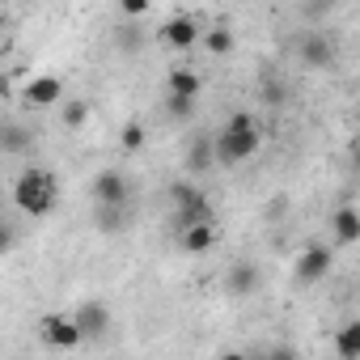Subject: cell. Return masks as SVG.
I'll use <instances>...</instances> for the list:
<instances>
[{"mask_svg":"<svg viewBox=\"0 0 360 360\" xmlns=\"http://www.w3.org/2000/svg\"><path fill=\"white\" fill-rule=\"evenodd\" d=\"M297 51H301V64H305V68H330V64H335V39L322 34V30H309V34L297 43Z\"/></svg>","mask_w":360,"mask_h":360,"instance_id":"277c9868","label":"cell"},{"mask_svg":"<svg viewBox=\"0 0 360 360\" xmlns=\"http://www.w3.org/2000/svg\"><path fill=\"white\" fill-rule=\"evenodd\" d=\"M85 119H89V102H68L64 106V127H85Z\"/></svg>","mask_w":360,"mask_h":360,"instance_id":"44dd1931","label":"cell"},{"mask_svg":"<svg viewBox=\"0 0 360 360\" xmlns=\"http://www.w3.org/2000/svg\"><path fill=\"white\" fill-rule=\"evenodd\" d=\"M0 200H5V191H0Z\"/></svg>","mask_w":360,"mask_h":360,"instance_id":"d4e9b609","label":"cell"},{"mask_svg":"<svg viewBox=\"0 0 360 360\" xmlns=\"http://www.w3.org/2000/svg\"><path fill=\"white\" fill-rule=\"evenodd\" d=\"M165 110H169L174 119H191V115H195V98H187V94H169V98H165Z\"/></svg>","mask_w":360,"mask_h":360,"instance_id":"ffe728a7","label":"cell"},{"mask_svg":"<svg viewBox=\"0 0 360 360\" xmlns=\"http://www.w3.org/2000/svg\"><path fill=\"white\" fill-rule=\"evenodd\" d=\"M60 98H64L60 77H34V81L26 85V102H30V106H56Z\"/></svg>","mask_w":360,"mask_h":360,"instance_id":"8fae6325","label":"cell"},{"mask_svg":"<svg viewBox=\"0 0 360 360\" xmlns=\"http://www.w3.org/2000/svg\"><path fill=\"white\" fill-rule=\"evenodd\" d=\"M43 339L51 343V347H77L81 343V330H77V322L72 318H43Z\"/></svg>","mask_w":360,"mask_h":360,"instance_id":"30bf717a","label":"cell"},{"mask_svg":"<svg viewBox=\"0 0 360 360\" xmlns=\"http://www.w3.org/2000/svg\"><path fill=\"white\" fill-rule=\"evenodd\" d=\"M127 225V204H98V229L102 233H119Z\"/></svg>","mask_w":360,"mask_h":360,"instance_id":"9a60e30c","label":"cell"},{"mask_svg":"<svg viewBox=\"0 0 360 360\" xmlns=\"http://www.w3.org/2000/svg\"><path fill=\"white\" fill-rule=\"evenodd\" d=\"M208 51H212V56H229V51H233L229 26H212V30H208Z\"/></svg>","mask_w":360,"mask_h":360,"instance_id":"ac0fdd59","label":"cell"},{"mask_svg":"<svg viewBox=\"0 0 360 360\" xmlns=\"http://www.w3.org/2000/svg\"><path fill=\"white\" fill-rule=\"evenodd\" d=\"M212 242H217L212 217H208V221H187V225H183V250H191V255H204Z\"/></svg>","mask_w":360,"mask_h":360,"instance_id":"7c38bea8","label":"cell"},{"mask_svg":"<svg viewBox=\"0 0 360 360\" xmlns=\"http://www.w3.org/2000/svg\"><path fill=\"white\" fill-rule=\"evenodd\" d=\"M13 242H18V229H13L9 221H0V255H9V250H13Z\"/></svg>","mask_w":360,"mask_h":360,"instance_id":"7402d4cb","label":"cell"},{"mask_svg":"<svg viewBox=\"0 0 360 360\" xmlns=\"http://www.w3.org/2000/svg\"><path fill=\"white\" fill-rule=\"evenodd\" d=\"M30 144H34V136H30V127H26V123H18V119H0V153L22 157Z\"/></svg>","mask_w":360,"mask_h":360,"instance_id":"9c48e42d","label":"cell"},{"mask_svg":"<svg viewBox=\"0 0 360 360\" xmlns=\"http://www.w3.org/2000/svg\"><path fill=\"white\" fill-rule=\"evenodd\" d=\"M161 39H165L174 51H191V47L200 43V22H195V18H174V22L161 26Z\"/></svg>","mask_w":360,"mask_h":360,"instance_id":"8992f818","label":"cell"},{"mask_svg":"<svg viewBox=\"0 0 360 360\" xmlns=\"http://www.w3.org/2000/svg\"><path fill=\"white\" fill-rule=\"evenodd\" d=\"M13 195H18V208H22V212L47 217V212L56 208V178H51L47 169H26V174L18 178Z\"/></svg>","mask_w":360,"mask_h":360,"instance_id":"6da1fadb","label":"cell"},{"mask_svg":"<svg viewBox=\"0 0 360 360\" xmlns=\"http://www.w3.org/2000/svg\"><path fill=\"white\" fill-rule=\"evenodd\" d=\"M326 271H330V250L326 246H309L297 259V280L301 284H318V280H326Z\"/></svg>","mask_w":360,"mask_h":360,"instance_id":"52a82bcc","label":"cell"},{"mask_svg":"<svg viewBox=\"0 0 360 360\" xmlns=\"http://www.w3.org/2000/svg\"><path fill=\"white\" fill-rule=\"evenodd\" d=\"M259 144H263L259 123H250V127H225V131L212 140V153H217L221 165H242L246 157L259 153Z\"/></svg>","mask_w":360,"mask_h":360,"instance_id":"7a4b0ae2","label":"cell"},{"mask_svg":"<svg viewBox=\"0 0 360 360\" xmlns=\"http://www.w3.org/2000/svg\"><path fill=\"white\" fill-rule=\"evenodd\" d=\"M339 356H343V360H356V356H360V326H356V322L343 326V335H339Z\"/></svg>","mask_w":360,"mask_h":360,"instance_id":"d6986e66","label":"cell"},{"mask_svg":"<svg viewBox=\"0 0 360 360\" xmlns=\"http://www.w3.org/2000/svg\"><path fill=\"white\" fill-rule=\"evenodd\" d=\"M335 238H339L343 246H352V242L360 238V217H356V208H339V212H335Z\"/></svg>","mask_w":360,"mask_h":360,"instance_id":"2e32d148","label":"cell"},{"mask_svg":"<svg viewBox=\"0 0 360 360\" xmlns=\"http://www.w3.org/2000/svg\"><path fill=\"white\" fill-rule=\"evenodd\" d=\"M119 9H123V18H144L148 0H119Z\"/></svg>","mask_w":360,"mask_h":360,"instance_id":"603a6c76","label":"cell"},{"mask_svg":"<svg viewBox=\"0 0 360 360\" xmlns=\"http://www.w3.org/2000/svg\"><path fill=\"white\" fill-rule=\"evenodd\" d=\"M169 94H187V98H195V94H200V77H195L191 68H174V72H169Z\"/></svg>","mask_w":360,"mask_h":360,"instance_id":"e0dca14e","label":"cell"},{"mask_svg":"<svg viewBox=\"0 0 360 360\" xmlns=\"http://www.w3.org/2000/svg\"><path fill=\"white\" fill-rule=\"evenodd\" d=\"M259 288H263V271L255 263H229V271H225V292L229 297H250Z\"/></svg>","mask_w":360,"mask_h":360,"instance_id":"5b68a950","label":"cell"},{"mask_svg":"<svg viewBox=\"0 0 360 360\" xmlns=\"http://www.w3.org/2000/svg\"><path fill=\"white\" fill-rule=\"evenodd\" d=\"M174 204L183 212V225L187 221H208V204H204V195L195 187H174Z\"/></svg>","mask_w":360,"mask_h":360,"instance_id":"4fadbf2b","label":"cell"},{"mask_svg":"<svg viewBox=\"0 0 360 360\" xmlns=\"http://www.w3.org/2000/svg\"><path fill=\"white\" fill-rule=\"evenodd\" d=\"M127 191H131V183H127L123 169H102L94 183H89L94 204H127Z\"/></svg>","mask_w":360,"mask_h":360,"instance_id":"3957f363","label":"cell"},{"mask_svg":"<svg viewBox=\"0 0 360 360\" xmlns=\"http://www.w3.org/2000/svg\"><path fill=\"white\" fill-rule=\"evenodd\" d=\"M140 140H144V131H140L136 123H131V127H123V144H127V148H140Z\"/></svg>","mask_w":360,"mask_h":360,"instance_id":"cb8c5ba5","label":"cell"},{"mask_svg":"<svg viewBox=\"0 0 360 360\" xmlns=\"http://www.w3.org/2000/svg\"><path fill=\"white\" fill-rule=\"evenodd\" d=\"M72 322H77L81 339H85V335H106V326H110V309H106L102 301H85V305L72 314Z\"/></svg>","mask_w":360,"mask_h":360,"instance_id":"ba28073f","label":"cell"},{"mask_svg":"<svg viewBox=\"0 0 360 360\" xmlns=\"http://www.w3.org/2000/svg\"><path fill=\"white\" fill-rule=\"evenodd\" d=\"M212 165H217L212 140H208V136H200V140L187 148V169H191V174H204V169H212Z\"/></svg>","mask_w":360,"mask_h":360,"instance_id":"5bb4252c","label":"cell"}]
</instances>
